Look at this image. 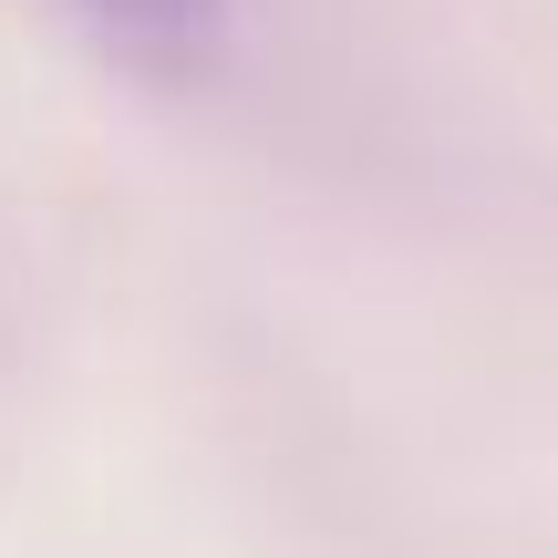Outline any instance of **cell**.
<instances>
[{"instance_id":"6da1fadb","label":"cell","mask_w":558,"mask_h":558,"mask_svg":"<svg viewBox=\"0 0 558 558\" xmlns=\"http://www.w3.org/2000/svg\"><path fill=\"white\" fill-rule=\"evenodd\" d=\"M73 11L94 21L114 52L156 62V73L207 62V52H218V32H228V0H73Z\"/></svg>"}]
</instances>
